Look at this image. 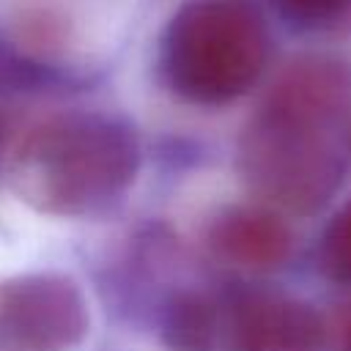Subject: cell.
Instances as JSON below:
<instances>
[{"label":"cell","instance_id":"277c9868","mask_svg":"<svg viewBox=\"0 0 351 351\" xmlns=\"http://www.w3.org/2000/svg\"><path fill=\"white\" fill-rule=\"evenodd\" d=\"M88 332L80 288L60 274H25L0 285V351H71Z\"/></svg>","mask_w":351,"mask_h":351},{"label":"cell","instance_id":"7c38bea8","mask_svg":"<svg viewBox=\"0 0 351 351\" xmlns=\"http://www.w3.org/2000/svg\"><path fill=\"white\" fill-rule=\"evenodd\" d=\"M346 351H351V326H348V337H346Z\"/></svg>","mask_w":351,"mask_h":351},{"label":"cell","instance_id":"4fadbf2b","mask_svg":"<svg viewBox=\"0 0 351 351\" xmlns=\"http://www.w3.org/2000/svg\"><path fill=\"white\" fill-rule=\"evenodd\" d=\"M348 151H351V121H348Z\"/></svg>","mask_w":351,"mask_h":351},{"label":"cell","instance_id":"8992f818","mask_svg":"<svg viewBox=\"0 0 351 351\" xmlns=\"http://www.w3.org/2000/svg\"><path fill=\"white\" fill-rule=\"evenodd\" d=\"M263 104L324 129L351 121V66L335 58H302L280 74Z\"/></svg>","mask_w":351,"mask_h":351},{"label":"cell","instance_id":"30bf717a","mask_svg":"<svg viewBox=\"0 0 351 351\" xmlns=\"http://www.w3.org/2000/svg\"><path fill=\"white\" fill-rule=\"evenodd\" d=\"M277 14L293 25V27H304V30H313V27H326L332 22H337L351 0H269Z\"/></svg>","mask_w":351,"mask_h":351},{"label":"cell","instance_id":"7a4b0ae2","mask_svg":"<svg viewBox=\"0 0 351 351\" xmlns=\"http://www.w3.org/2000/svg\"><path fill=\"white\" fill-rule=\"evenodd\" d=\"M269 52L266 19L250 0H189L162 30L159 71L181 99L217 107L261 80Z\"/></svg>","mask_w":351,"mask_h":351},{"label":"cell","instance_id":"52a82bcc","mask_svg":"<svg viewBox=\"0 0 351 351\" xmlns=\"http://www.w3.org/2000/svg\"><path fill=\"white\" fill-rule=\"evenodd\" d=\"M214 250L247 269H277L288 261L293 239L288 225L266 208L236 206L211 225Z\"/></svg>","mask_w":351,"mask_h":351},{"label":"cell","instance_id":"9c48e42d","mask_svg":"<svg viewBox=\"0 0 351 351\" xmlns=\"http://www.w3.org/2000/svg\"><path fill=\"white\" fill-rule=\"evenodd\" d=\"M318 269L337 285H351V200L343 203L318 241Z\"/></svg>","mask_w":351,"mask_h":351},{"label":"cell","instance_id":"3957f363","mask_svg":"<svg viewBox=\"0 0 351 351\" xmlns=\"http://www.w3.org/2000/svg\"><path fill=\"white\" fill-rule=\"evenodd\" d=\"M239 170L269 203L313 214L340 189L346 165L329 129L263 104L239 140Z\"/></svg>","mask_w":351,"mask_h":351},{"label":"cell","instance_id":"5b68a950","mask_svg":"<svg viewBox=\"0 0 351 351\" xmlns=\"http://www.w3.org/2000/svg\"><path fill=\"white\" fill-rule=\"evenodd\" d=\"M233 351H329L324 318L302 299L247 291L230 304Z\"/></svg>","mask_w":351,"mask_h":351},{"label":"cell","instance_id":"8fae6325","mask_svg":"<svg viewBox=\"0 0 351 351\" xmlns=\"http://www.w3.org/2000/svg\"><path fill=\"white\" fill-rule=\"evenodd\" d=\"M3 137H5V126H3V118H0V148H3Z\"/></svg>","mask_w":351,"mask_h":351},{"label":"cell","instance_id":"6da1fadb","mask_svg":"<svg viewBox=\"0 0 351 351\" xmlns=\"http://www.w3.org/2000/svg\"><path fill=\"white\" fill-rule=\"evenodd\" d=\"M137 162L132 126L101 112H69L25 137L11 178L36 208L80 217L115 203L134 181Z\"/></svg>","mask_w":351,"mask_h":351},{"label":"cell","instance_id":"ba28073f","mask_svg":"<svg viewBox=\"0 0 351 351\" xmlns=\"http://www.w3.org/2000/svg\"><path fill=\"white\" fill-rule=\"evenodd\" d=\"M165 340L173 351H211L217 340V310L200 293H181L165 318Z\"/></svg>","mask_w":351,"mask_h":351}]
</instances>
